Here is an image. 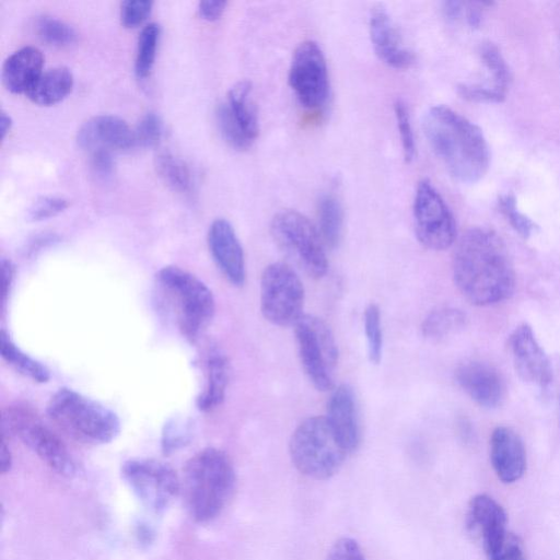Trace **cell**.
<instances>
[{
	"label": "cell",
	"mask_w": 560,
	"mask_h": 560,
	"mask_svg": "<svg viewBox=\"0 0 560 560\" xmlns=\"http://www.w3.org/2000/svg\"><path fill=\"white\" fill-rule=\"evenodd\" d=\"M454 282L471 304L488 306L509 299L515 288V271L502 238L487 228L465 231L453 253Z\"/></svg>",
	"instance_id": "6da1fadb"
},
{
	"label": "cell",
	"mask_w": 560,
	"mask_h": 560,
	"mask_svg": "<svg viewBox=\"0 0 560 560\" xmlns=\"http://www.w3.org/2000/svg\"><path fill=\"white\" fill-rule=\"evenodd\" d=\"M423 132L448 173L462 183L478 182L489 167V148L481 129L445 105L432 106Z\"/></svg>",
	"instance_id": "7a4b0ae2"
},
{
	"label": "cell",
	"mask_w": 560,
	"mask_h": 560,
	"mask_svg": "<svg viewBox=\"0 0 560 560\" xmlns=\"http://www.w3.org/2000/svg\"><path fill=\"white\" fill-rule=\"evenodd\" d=\"M236 477L230 457L207 447L186 463L182 490L190 516L196 522L215 518L233 495Z\"/></svg>",
	"instance_id": "3957f363"
},
{
	"label": "cell",
	"mask_w": 560,
	"mask_h": 560,
	"mask_svg": "<svg viewBox=\"0 0 560 560\" xmlns=\"http://www.w3.org/2000/svg\"><path fill=\"white\" fill-rule=\"evenodd\" d=\"M48 417L69 435L89 444H106L120 432L118 416L101 402L62 387L49 399Z\"/></svg>",
	"instance_id": "277c9868"
},
{
	"label": "cell",
	"mask_w": 560,
	"mask_h": 560,
	"mask_svg": "<svg viewBox=\"0 0 560 560\" xmlns=\"http://www.w3.org/2000/svg\"><path fill=\"white\" fill-rule=\"evenodd\" d=\"M156 285L172 310L182 334L195 341L214 314L211 290L196 276L177 266H165L156 273Z\"/></svg>",
	"instance_id": "5b68a950"
},
{
	"label": "cell",
	"mask_w": 560,
	"mask_h": 560,
	"mask_svg": "<svg viewBox=\"0 0 560 560\" xmlns=\"http://www.w3.org/2000/svg\"><path fill=\"white\" fill-rule=\"evenodd\" d=\"M289 453L294 467L315 480L332 477L350 455L327 418L322 416L306 418L295 428Z\"/></svg>",
	"instance_id": "8992f818"
},
{
	"label": "cell",
	"mask_w": 560,
	"mask_h": 560,
	"mask_svg": "<svg viewBox=\"0 0 560 560\" xmlns=\"http://www.w3.org/2000/svg\"><path fill=\"white\" fill-rule=\"evenodd\" d=\"M270 232L278 247L304 273L314 279L326 275V246L318 230L304 214L295 210L277 212Z\"/></svg>",
	"instance_id": "52a82bcc"
},
{
	"label": "cell",
	"mask_w": 560,
	"mask_h": 560,
	"mask_svg": "<svg viewBox=\"0 0 560 560\" xmlns=\"http://www.w3.org/2000/svg\"><path fill=\"white\" fill-rule=\"evenodd\" d=\"M2 433L19 438L57 474L71 477L75 462L62 440L28 407L15 405L2 412Z\"/></svg>",
	"instance_id": "ba28073f"
},
{
	"label": "cell",
	"mask_w": 560,
	"mask_h": 560,
	"mask_svg": "<svg viewBox=\"0 0 560 560\" xmlns=\"http://www.w3.org/2000/svg\"><path fill=\"white\" fill-rule=\"evenodd\" d=\"M293 327L301 364L310 382L318 390L332 389L331 373L339 352L331 329L322 318L310 314H303Z\"/></svg>",
	"instance_id": "9c48e42d"
},
{
	"label": "cell",
	"mask_w": 560,
	"mask_h": 560,
	"mask_svg": "<svg viewBox=\"0 0 560 560\" xmlns=\"http://www.w3.org/2000/svg\"><path fill=\"white\" fill-rule=\"evenodd\" d=\"M305 291L295 270L277 261L268 265L260 278V310L273 325L285 327L303 315Z\"/></svg>",
	"instance_id": "30bf717a"
},
{
	"label": "cell",
	"mask_w": 560,
	"mask_h": 560,
	"mask_svg": "<svg viewBox=\"0 0 560 560\" xmlns=\"http://www.w3.org/2000/svg\"><path fill=\"white\" fill-rule=\"evenodd\" d=\"M415 230L418 241L431 250H444L456 240L454 217L434 186L419 182L413 200Z\"/></svg>",
	"instance_id": "8fae6325"
},
{
	"label": "cell",
	"mask_w": 560,
	"mask_h": 560,
	"mask_svg": "<svg viewBox=\"0 0 560 560\" xmlns=\"http://www.w3.org/2000/svg\"><path fill=\"white\" fill-rule=\"evenodd\" d=\"M121 475L138 499L154 512L164 511L182 490L176 471L155 459H129L124 463Z\"/></svg>",
	"instance_id": "7c38bea8"
},
{
	"label": "cell",
	"mask_w": 560,
	"mask_h": 560,
	"mask_svg": "<svg viewBox=\"0 0 560 560\" xmlns=\"http://www.w3.org/2000/svg\"><path fill=\"white\" fill-rule=\"evenodd\" d=\"M289 85L306 108L322 107L329 95V77L322 48L314 40L301 43L293 52Z\"/></svg>",
	"instance_id": "4fadbf2b"
},
{
	"label": "cell",
	"mask_w": 560,
	"mask_h": 560,
	"mask_svg": "<svg viewBox=\"0 0 560 560\" xmlns=\"http://www.w3.org/2000/svg\"><path fill=\"white\" fill-rule=\"evenodd\" d=\"M509 347L518 376L546 390L552 382V369L530 326H517L510 336Z\"/></svg>",
	"instance_id": "5bb4252c"
},
{
	"label": "cell",
	"mask_w": 560,
	"mask_h": 560,
	"mask_svg": "<svg viewBox=\"0 0 560 560\" xmlns=\"http://www.w3.org/2000/svg\"><path fill=\"white\" fill-rule=\"evenodd\" d=\"M459 387L479 406L492 409L501 406L506 396V386L501 373L491 364L469 360L455 370Z\"/></svg>",
	"instance_id": "9a60e30c"
},
{
	"label": "cell",
	"mask_w": 560,
	"mask_h": 560,
	"mask_svg": "<svg viewBox=\"0 0 560 560\" xmlns=\"http://www.w3.org/2000/svg\"><path fill=\"white\" fill-rule=\"evenodd\" d=\"M78 145L96 150L127 151L136 147L135 131L118 116L98 115L86 120L77 132Z\"/></svg>",
	"instance_id": "2e32d148"
},
{
	"label": "cell",
	"mask_w": 560,
	"mask_h": 560,
	"mask_svg": "<svg viewBox=\"0 0 560 560\" xmlns=\"http://www.w3.org/2000/svg\"><path fill=\"white\" fill-rule=\"evenodd\" d=\"M208 246L225 279L235 287H242L246 278L244 252L229 221L217 219L211 223Z\"/></svg>",
	"instance_id": "e0dca14e"
},
{
	"label": "cell",
	"mask_w": 560,
	"mask_h": 560,
	"mask_svg": "<svg viewBox=\"0 0 560 560\" xmlns=\"http://www.w3.org/2000/svg\"><path fill=\"white\" fill-rule=\"evenodd\" d=\"M370 37L378 58L394 69H408L415 62V55L406 48L384 7H374L370 15Z\"/></svg>",
	"instance_id": "ac0fdd59"
},
{
	"label": "cell",
	"mask_w": 560,
	"mask_h": 560,
	"mask_svg": "<svg viewBox=\"0 0 560 560\" xmlns=\"http://www.w3.org/2000/svg\"><path fill=\"white\" fill-rule=\"evenodd\" d=\"M490 459L502 482L521 479L526 470V451L521 436L511 428L497 427L490 439Z\"/></svg>",
	"instance_id": "d6986e66"
},
{
	"label": "cell",
	"mask_w": 560,
	"mask_h": 560,
	"mask_svg": "<svg viewBox=\"0 0 560 560\" xmlns=\"http://www.w3.org/2000/svg\"><path fill=\"white\" fill-rule=\"evenodd\" d=\"M468 517L469 525L480 534L483 548L490 557L502 546L509 534L505 511L491 497L478 494L470 502Z\"/></svg>",
	"instance_id": "ffe728a7"
},
{
	"label": "cell",
	"mask_w": 560,
	"mask_h": 560,
	"mask_svg": "<svg viewBox=\"0 0 560 560\" xmlns=\"http://www.w3.org/2000/svg\"><path fill=\"white\" fill-rule=\"evenodd\" d=\"M327 420L336 435L351 455L361 441L354 395L346 384L336 387L327 404Z\"/></svg>",
	"instance_id": "44dd1931"
},
{
	"label": "cell",
	"mask_w": 560,
	"mask_h": 560,
	"mask_svg": "<svg viewBox=\"0 0 560 560\" xmlns=\"http://www.w3.org/2000/svg\"><path fill=\"white\" fill-rule=\"evenodd\" d=\"M44 56L33 46L20 48L2 66V83L12 93H27L43 73Z\"/></svg>",
	"instance_id": "7402d4cb"
},
{
	"label": "cell",
	"mask_w": 560,
	"mask_h": 560,
	"mask_svg": "<svg viewBox=\"0 0 560 560\" xmlns=\"http://www.w3.org/2000/svg\"><path fill=\"white\" fill-rule=\"evenodd\" d=\"M206 385L197 397V407L199 410L207 412L222 404L229 384V361L220 348H209L206 358Z\"/></svg>",
	"instance_id": "603a6c76"
},
{
	"label": "cell",
	"mask_w": 560,
	"mask_h": 560,
	"mask_svg": "<svg viewBox=\"0 0 560 560\" xmlns=\"http://www.w3.org/2000/svg\"><path fill=\"white\" fill-rule=\"evenodd\" d=\"M72 88V72L66 67H56L44 71L26 95L37 105L50 106L62 101Z\"/></svg>",
	"instance_id": "cb8c5ba5"
},
{
	"label": "cell",
	"mask_w": 560,
	"mask_h": 560,
	"mask_svg": "<svg viewBox=\"0 0 560 560\" xmlns=\"http://www.w3.org/2000/svg\"><path fill=\"white\" fill-rule=\"evenodd\" d=\"M226 104L245 135L254 142L258 135V118L252 100V84L240 81L228 93Z\"/></svg>",
	"instance_id": "d4e9b609"
},
{
	"label": "cell",
	"mask_w": 560,
	"mask_h": 560,
	"mask_svg": "<svg viewBox=\"0 0 560 560\" xmlns=\"http://www.w3.org/2000/svg\"><path fill=\"white\" fill-rule=\"evenodd\" d=\"M0 351L2 359L25 377L37 383H46L50 378L47 366L21 350L4 329L1 330Z\"/></svg>",
	"instance_id": "484cf974"
},
{
	"label": "cell",
	"mask_w": 560,
	"mask_h": 560,
	"mask_svg": "<svg viewBox=\"0 0 560 560\" xmlns=\"http://www.w3.org/2000/svg\"><path fill=\"white\" fill-rule=\"evenodd\" d=\"M318 232L326 247H336L341 238L343 211L340 201L331 194L323 195L317 206Z\"/></svg>",
	"instance_id": "4316f807"
},
{
	"label": "cell",
	"mask_w": 560,
	"mask_h": 560,
	"mask_svg": "<svg viewBox=\"0 0 560 560\" xmlns=\"http://www.w3.org/2000/svg\"><path fill=\"white\" fill-rule=\"evenodd\" d=\"M465 324L466 316L460 310L440 307L423 319L421 331L424 338L436 341L457 332Z\"/></svg>",
	"instance_id": "83f0119b"
},
{
	"label": "cell",
	"mask_w": 560,
	"mask_h": 560,
	"mask_svg": "<svg viewBox=\"0 0 560 560\" xmlns=\"http://www.w3.org/2000/svg\"><path fill=\"white\" fill-rule=\"evenodd\" d=\"M155 167L159 176L173 190L188 195L194 189V178L189 166L172 153L156 156Z\"/></svg>",
	"instance_id": "f1b7e54d"
},
{
	"label": "cell",
	"mask_w": 560,
	"mask_h": 560,
	"mask_svg": "<svg viewBox=\"0 0 560 560\" xmlns=\"http://www.w3.org/2000/svg\"><path fill=\"white\" fill-rule=\"evenodd\" d=\"M160 40V26L155 23L145 25L139 37L135 61V72L140 80L147 79L153 68Z\"/></svg>",
	"instance_id": "f546056e"
},
{
	"label": "cell",
	"mask_w": 560,
	"mask_h": 560,
	"mask_svg": "<svg viewBox=\"0 0 560 560\" xmlns=\"http://www.w3.org/2000/svg\"><path fill=\"white\" fill-rule=\"evenodd\" d=\"M35 31L44 43L55 47L69 46L77 39V33L70 25L49 15L36 19Z\"/></svg>",
	"instance_id": "4dcf8cb0"
},
{
	"label": "cell",
	"mask_w": 560,
	"mask_h": 560,
	"mask_svg": "<svg viewBox=\"0 0 560 560\" xmlns=\"http://www.w3.org/2000/svg\"><path fill=\"white\" fill-rule=\"evenodd\" d=\"M480 57L487 70L491 73L493 88L506 94L511 72L499 48L493 43H483L480 46Z\"/></svg>",
	"instance_id": "1f68e13d"
},
{
	"label": "cell",
	"mask_w": 560,
	"mask_h": 560,
	"mask_svg": "<svg viewBox=\"0 0 560 560\" xmlns=\"http://www.w3.org/2000/svg\"><path fill=\"white\" fill-rule=\"evenodd\" d=\"M363 325L369 360L373 364H378L383 353V332L380 308L375 303H370L365 307Z\"/></svg>",
	"instance_id": "d6a6232c"
},
{
	"label": "cell",
	"mask_w": 560,
	"mask_h": 560,
	"mask_svg": "<svg viewBox=\"0 0 560 560\" xmlns=\"http://www.w3.org/2000/svg\"><path fill=\"white\" fill-rule=\"evenodd\" d=\"M215 118L223 139L236 150L249 148L253 141L245 135L233 117L226 102L217 107Z\"/></svg>",
	"instance_id": "836d02e7"
},
{
	"label": "cell",
	"mask_w": 560,
	"mask_h": 560,
	"mask_svg": "<svg viewBox=\"0 0 560 560\" xmlns=\"http://www.w3.org/2000/svg\"><path fill=\"white\" fill-rule=\"evenodd\" d=\"M394 115L400 137L404 160L406 163H410L416 155V142L409 109L402 100L395 101Z\"/></svg>",
	"instance_id": "e575fe53"
},
{
	"label": "cell",
	"mask_w": 560,
	"mask_h": 560,
	"mask_svg": "<svg viewBox=\"0 0 560 560\" xmlns=\"http://www.w3.org/2000/svg\"><path fill=\"white\" fill-rule=\"evenodd\" d=\"M499 209L511 226L523 237L528 238L536 230V224L516 206L513 195H503L499 199Z\"/></svg>",
	"instance_id": "d590c367"
},
{
	"label": "cell",
	"mask_w": 560,
	"mask_h": 560,
	"mask_svg": "<svg viewBox=\"0 0 560 560\" xmlns=\"http://www.w3.org/2000/svg\"><path fill=\"white\" fill-rule=\"evenodd\" d=\"M135 131L136 145L154 147L156 145L163 133V124L155 113H147L139 121Z\"/></svg>",
	"instance_id": "8d00e7d4"
},
{
	"label": "cell",
	"mask_w": 560,
	"mask_h": 560,
	"mask_svg": "<svg viewBox=\"0 0 560 560\" xmlns=\"http://www.w3.org/2000/svg\"><path fill=\"white\" fill-rule=\"evenodd\" d=\"M153 2L150 0H127L120 5V21L125 27L142 24L150 15Z\"/></svg>",
	"instance_id": "74e56055"
},
{
	"label": "cell",
	"mask_w": 560,
	"mask_h": 560,
	"mask_svg": "<svg viewBox=\"0 0 560 560\" xmlns=\"http://www.w3.org/2000/svg\"><path fill=\"white\" fill-rule=\"evenodd\" d=\"M68 206V201L61 197H40L28 209V219L31 221L49 219L61 213Z\"/></svg>",
	"instance_id": "f35d334b"
},
{
	"label": "cell",
	"mask_w": 560,
	"mask_h": 560,
	"mask_svg": "<svg viewBox=\"0 0 560 560\" xmlns=\"http://www.w3.org/2000/svg\"><path fill=\"white\" fill-rule=\"evenodd\" d=\"M457 93L467 101L478 103H499L505 97V93L483 84H459Z\"/></svg>",
	"instance_id": "ab89813d"
},
{
	"label": "cell",
	"mask_w": 560,
	"mask_h": 560,
	"mask_svg": "<svg viewBox=\"0 0 560 560\" xmlns=\"http://www.w3.org/2000/svg\"><path fill=\"white\" fill-rule=\"evenodd\" d=\"M326 560H365V557L355 539L342 537L331 546Z\"/></svg>",
	"instance_id": "60d3db41"
},
{
	"label": "cell",
	"mask_w": 560,
	"mask_h": 560,
	"mask_svg": "<svg viewBox=\"0 0 560 560\" xmlns=\"http://www.w3.org/2000/svg\"><path fill=\"white\" fill-rule=\"evenodd\" d=\"M488 558L489 560H526L520 540L512 534H508L502 546Z\"/></svg>",
	"instance_id": "b9f144b4"
},
{
	"label": "cell",
	"mask_w": 560,
	"mask_h": 560,
	"mask_svg": "<svg viewBox=\"0 0 560 560\" xmlns=\"http://www.w3.org/2000/svg\"><path fill=\"white\" fill-rule=\"evenodd\" d=\"M113 152L108 150H96L91 153V166L94 173L106 178L114 172Z\"/></svg>",
	"instance_id": "7bdbcfd3"
},
{
	"label": "cell",
	"mask_w": 560,
	"mask_h": 560,
	"mask_svg": "<svg viewBox=\"0 0 560 560\" xmlns=\"http://www.w3.org/2000/svg\"><path fill=\"white\" fill-rule=\"evenodd\" d=\"M225 1L206 0L198 4L199 14L207 21H215L220 19L225 9Z\"/></svg>",
	"instance_id": "ee69618b"
},
{
	"label": "cell",
	"mask_w": 560,
	"mask_h": 560,
	"mask_svg": "<svg viewBox=\"0 0 560 560\" xmlns=\"http://www.w3.org/2000/svg\"><path fill=\"white\" fill-rule=\"evenodd\" d=\"M1 275H2V287H1V303L2 307L7 302V298L10 291V287L14 276L13 264L5 258L1 259Z\"/></svg>",
	"instance_id": "f6af8a7d"
},
{
	"label": "cell",
	"mask_w": 560,
	"mask_h": 560,
	"mask_svg": "<svg viewBox=\"0 0 560 560\" xmlns=\"http://www.w3.org/2000/svg\"><path fill=\"white\" fill-rule=\"evenodd\" d=\"M465 3L459 1H446L443 4V11L450 21H456L464 12Z\"/></svg>",
	"instance_id": "bcb514c9"
},
{
	"label": "cell",
	"mask_w": 560,
	"mask_h": 560,
	"mask_svg": "<svg viewBox=\"0 0 560 560\" xmlns=\"http://www.w3.org/2000/svg\"><path fill=\"white\" fill-rule=\"evenodd\" d=\"M12 465V456L11 452L5 444V440L2 436L1 439V451H0V466H1V472L5 474L10 470Z\"/></svg>",
	"instance_id": "7dc6e473"
},
{
	"label": "cell",
	"mask_w": 560,
	"mask_h": 560,
	"mask_svg": "<svg viewBox=\"0 0 560 560\" xmlns=\"http://www.w3.org/2000/svg\"><path fill=\"white\" fill-rule=\"evenodd\" d=\"M12 127V118L5 112L0 113V135L3 140Z\"/></svg>",
	"instance_id": "c3c4849f"
}]
</instances>
